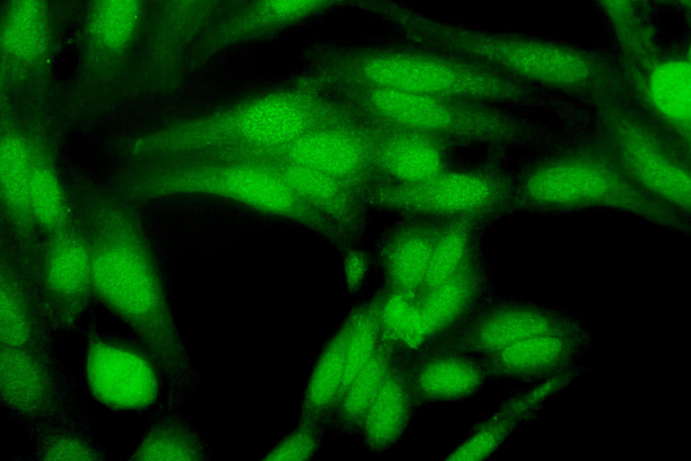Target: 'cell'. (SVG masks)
I'll return each instance as SVG.
<instances>
[{"label": "cell", "mask_w": 691, "mask_h": 461, "mask_svg": "<svg viewBox=\"0 0 691 461\" xmlns=\"http://www.w3.org/2000/svg\"><path fill=\"white\" fill-rule=\"evenodd\" d=\"M304 124L303 113L291 95L263 98L242 113L239 127L248 139L261 143H280L295 138Z\"/></svg>", "instance_id": "obj_22"}, {"label": "cell", "mask_w": 691, "mask_h": 461, "mask_svg": "<svg viewBox=\"0 0 691 461\" xmlns=\"http://www.w3.org/2000/svg\"><path fill=\"white\" fill-rule=\"evenodd\" d=\"M334 78L348 86L476 100L509 102L523 87L509 75L475 59L421 45H381L337 58Z\"/></svg>", "instance_id": "obj_1"}, {"label": "cell", "mask_w": 691, "mask_h": 461, "mask_svg": "<svg viewBox=\"0 0 691 461\" xmlns=\"http://www.w3.org/2000/svg\"><path fill=\"white\" fill-rule=\"evenodd\" d=\"M691 72L688 62L669 60L652 71L649 92L655 106L671 120L685 121L690 117Z\"/></svg>", "instance_id": "obj_26"}, {"label": "cell", "mask_w": 691, "mask_h": 461, "mask_svg": "<svg viewBox=\"0 0 691 461\" xmlns=\"http://www.w3.org/2000/svg\"><path fill=\"white\" fill-rule=\"evenodd\" d=\"M403 343L386 332L372 355L336 403L342 425L361 431L365 414Z\"/></svg>", "instance_id": "obj_21"}, {"label": "cell", "mask_w": 691, "mask_h": 461, "mask_svg": "<svg viewBox=\"0 0 691 461\" xmlns=\"http://www.w3.org/2000/svg\"><path fill=\"white\" fill-rule=\"evenodd\" d=\"M45 319L37 292H32L15 276L2 274L0 285L1 346L40 348L42 321Z\"/></svg>", "instance_id": "obj_18"}, {"label": "cell", "mask_w": 691, "mask_h": 461, "mask_svg": "<svg viewBox=\"0 0 691 461\" xmlns=\"http://www.w3.org/2000/svg\"><path fill=\"white\" fill-rule=\"evenodd\" d=\"M407 365L421 408L471 399L489 381L481 357L454 349L408 348Z\"/></svg>", "instance_id": "obj_13"}, {"label": "cell", "mask_w": 691, "mask_h": 461, "mask_svg": "<svg viewBox=\"0 0 691 461\" xmlns=\"http://www.w3.org/2000/svg\"><path fill=\"white\" fill-rule=\"evenodd\" d=\"M451 220L403 216L381 234L374 255L379 287L411 304L425 279L434 248Z\"/></svg>", "instance_id": "obj_8"}, {"label": "cell", "mask_w": 691, "mask_h": 461, "mask_svg": "<svg viewBox=\"0 0 691 461\" xmlns=\"http://www.w3.org/2000/svg\"><path fill=\"white\" fill-rule=\"evenodd\" d=\"M373 267H375L374 258L365 251L360 249L349 251L343 263L347 289L351 293L358 292L367 282Z\"/></svg>", "instance_id": "obj_34"}, {"label": "cell", "mask_w": 691, "mask_h": 461, "mask_svg": "<svg viewBox=\"0 0 691 461\" xmlns=\"http://www.w3.org/2000/svg\"><path fill=\"white\" fill-rule=\"evenodd\" d=\"M0 388L3 402L24 418H43L59 401L58 380L41 348L1 346Z\"/></svg>", "instance_id": "obj_17"}, {"label": "cell", "mask_w": 691, "mask_h": 461, "mask_svg": "<svg viewBox=\"0 0 691 461\" xmlns=\"http://www.w3.org/2000/svg\"><path fill=\"white\" fill-rule=\"evenodd\" d=\"M581 374L576 367L545 383L510 393L490 417L473 424L445 461H480L491 456L525 421L533 419L543 402L564 389Z\"/></svg>", "instance_id": "obj_14"}, {"label": "cell", "mask_w": 691, "mask_h": 461, "mask_svg": "<svg viewBox=\"0 0 691 461\" xmlns=\"http://www.w3.org/2000/svg\"><path fill=\"white\" fill-rule=\"evenodd\" d=\"M408 350L404 344L399 348L362 425L363 445L375 455L390 453L401 442L421 408L408 370Z\"/></svg>", "instance_id": "obj_15"}, {"label": "cell", "mask_w": 691, "mask_h": 461, "mask_svg": "<svg viewBox=\"0 0 691 461\" xmlns=\"http://www.w3.org/2000/svg\"><path fill=\"white\" fill-rule=\"evenodd\" d=\"M292 157L311 167L345 181L375 182L372 134L363 120L360 127L332 129L297 141Z\"/></svg>", "instance_id": "obj_16"}, {"label": "cell", "mask_w": 691, "mask_h": 461, "mask_svg": "<svg viewBox=\"0 0 691 461\" xmlns=\"http://www.w3.org/2000/svg\"><path fill=\"white\" fill-rule=\"evenodd\" d=\"M198 455V447L189 433L173 423L159 421L144 433L132 453V459L193 460Z\"/></svg>", "instance_id": "obj_28"}, {"label": "cell", "mask_w": 691, "mask_h": 461, "mask_svg": "<svg viewBox=\"0 0 691 461\" xmlns=\"http://www.w3.org/2000/svg\"><path fill=\"white\" fill-rule=\"evenodd\" d=\"M507 193L505 181L467 156L422 181L377 184L363 190L367 204L382 212L447 220L484 219Z\"/></svg>", "instance_id": "obj_5"}, {"label": "cell", "mask_w": 691, "mask_h": 461, "mask_svg": "<svg viewBox=\"0 0 691 461\" xmlns=\"http://www.w3.org/2000/svg\"><path fill=\"white\" fill-rule=\"evenodd\" d=\"M408 33L417 43L453 52L505 74L555 85H573L590 72L581 56L559 47L497 36L466 26L413 15Z\"/></svg>", "instance_id": "obj_4"}, {"label": "cell", "mask_w": 691, "mask_h": 461, "mask_svg": "<svg viewBox=\"0 0 691 461\" xmlns=\"http://www.w3.org/2000/svg\"><path fill=\"white\" fill-rule=\"evenodd\" d=\"M94 295L120 318L136 339L165 363L174 349V330L159 275L144 251L122 243L92 253Z\"/></svg>", "instance_id": "obj_3"}, {"label": "cell", "mask_w": 691, "mask_h": 461, "mask_svg": "<svg viewBox=\"0 0 691 461\" xmlns=\"http://www.w3.org/2000/svg\"><path fill=\"white\" fill-rule=\"evenodd\" d=\"M92 253L76 240H58L48 251L37 294L45 320L68 328L84 314L94 296Z\"/></svg>", "instance_id": "obj_11"}, {"label": "cell", "mask_w": 691, "mask_h": 461, "mask_svg": "<svg viewBox=\"0 0 691 461\" xmlns=\"http://www.w3.org/2000/svg\"><path fill=\"white\" fill-rule=\"evenodd\" d=\"M28 203L37 219L46 225L57 223L63 213V198L56 177L47 169L32 173Z\"/></svg>", "instance_id": "obj_31"}, {"label": "cell", "mask_w": 691, "mask_h": 461, "mask_svg": "<svg viewBox=\"0 0 691 461\" xmlns=\"http://www.w3.org/2000/svg\"><path fill=\"white\" fill-rule=\"evenodd\" d=\"M332 0H252L224 23L215 43L226 49L269 29L297 20Z\"/></svg>", "instance_id": "obj_20"}, {"label": "cell", "mask_w": 691, "mask_h": 461, "mask_svg": "<svg viewBox=\"0 0 691 461\" xmlns=\"http://www.w3.org/2000/svg\"><path fill=\"white\" fill-rule=\"evenodd\" d=\"M43 42V27L37 4L33 0H23L6 31V43L20 55H32L40 51Z\"/></svg>", "instance_id": "obj_30"}, {"label": "cell", "mask_w": 691, "mask_h": 461, "mask_svg": "<svg viewBox=\"0 0 691 461\" xmlns=\"http://www.w3.org/2000/svg\"><path fill=\"white\" fill-rule=\"evenodd\" d=\"M481 218L451 220L438 239L428 268L412 305L452 276L476 250Z\"/></svg>", "instance_id": "obj_23"}, {"label": "cell", "mask_w": 691, "mask_h": 461, "mask_svg": "<svg viewBox=\"0 0 691 461\" xmlns=\"http://www.w3.org/2000/svg\"><path fill=\"white\" fill-rule=\"evenodd\" d=\"M157 359L139 339L114 334L88 339L85 375L92 395L117 411L151 407L160 393Z\"/></svg>", "instance_id": "obj_7"}, {"label": "cell", "mask_w": 691, "mask_h": 461, "mask_svg": "<svg viewBox=\"0 0 691 461\" xmlns=\"http://www.w3.org/2000/svg\"><path fill=\"white\" fill-rule=\"evenodd\" d=\"M609 187L600 170L579 164L556 165L531 175L524 188L536 201L564 203L598 198Z\"/></svg>", "instance_id": "obj_19"}, {"label": "cell", "mask_w": 691, "mask_h": 461, "mask_svg": "<svg viewBox=\"0 0 691 461\" xmlns=\"http://www.w3.org/2000/svg\"><path fill=\"white\" fill-rule=\"evenodd\" d=\"M314 439L306 434H297L276 448L267 459L300 460L309 456L314 450Z\"/></svg>", "instance_id": "obj_35"}, {"label": "cell", "mask_w": 691, "mask_h": 461, "mask_svg": "<svg viewBox=\"0 0 691 461\" xmlns=\"http://www.w3.org/2000/svg\"><path fill=\"white\" fill-rule=\"evenodd\" d=\"M40 455L46 460H94L100 458L94 447L76 432H57L43 441Z\"/></svg>", "instance_id": "obj_33"}, {"label": "cell", "mask_w": 691, "mask_h": 461, "mask_svg": "<svg viewBox=\"0 0 691 461\" xmlns=\"http://www.w3.org/2000/svg\"><path fill=\"white\" fill-rule=\"evenodd\" d=\"M496 293L478 248L452 276L414 305L423 334L420 346L429 345L456 328Z\"/></svg>", "instance_id": "obj_12"}, {"label": "cell", "mask_w": 691, "mask_h": 461, "mask_svg": "<svg viewBox=\"0 0 691 461\" xmlns=\"http://www.w3.org/2000/svg\"><path fill=\"white\" fill-rule=\"evenodd\" d=\"M348 95L367 122L436 136L467 150L514 131L485 102L371 86H349Z\"/></svg>", "instance_id": "obj_2"}, {"label": "cell", "mask_w": 691, "mask_h": 461, "mask_svg": "<svg viewBox=\"0 0 691 461\" xmlns=\"http://www.w3.org/2000/svg\"><path fill=\"white\" fill-rule=\"evenodd\" d=\"M624 152L633 173L648 187L676 202L689 201V176L661 156L646 140L632 135L626 140Z\"/></svg>", "instance_id": "obj_24"}, {"label": "cell", "mask_w": 691, "mask_h": 461, "mask_svg": "<svg viewBox=\"0 0 691 461\" xmlns=\"http://www.w3.org/2000/svg\"><path fill=\"white\" fill-rule=\"evenodd\" d=\"M135 0H103L98 13V32L109 45L121 44L136 20Z\"/></svg>", "instance_id": "obj_32"}, {"label": "cell", "mask_w": 691, "mask_h": 461, "mask_svg": "<svg viewBox=\"0 0 691 461\" xmlns=\"http://www.w3.org/2000/svg\"><path fill=\"white\" fill-rule=\"evenodd\" d=\"M225 185L236 198L265 210L282 212L292 203L291 192L283 184L257 169H233L227 174Z\"/></svg>", "instance_id": "obj_27"}, {"label": "cell", "mask_w": 691, "mask_h": 461, "mask_svg": "<svg viewBox=\"0 0 691 461\" xmlns=\"http://www.w3.org/2000/svg\"><path fill=\"white\" fill-rule=\"evenodd\" d=\"M593 339L589 328L570 332L535 334L481 357L489 381L545 383L579 366Z\"/></svg>", "instance_id": "obj_9"}, {"label": "cell", "mask_w": 691, "mask_h": 461, "mask_svg": "<svg viewBox=\"0 0 691 461\" xmlns=\"http://www.w3.org/2000/svg\"><path fill=\"white\" fill-rule=\"evenodd\" d=\"M32 173L24 144L18 139L7 138L1 147L0 176L2 190L8 203L14 206L28 203Z\"/></svg>", "instance_id": "obj_29"}, {"label": "cell", "mask_w": 691, "mask_h": 461, "mask_svg": "<svg viewBox=\"0 0 691 461\" xmlns=\"http://www.w3.org/2000/svg\"><path fill=\"white\" fill-rule=\"evenodd\" d=\"M354 319V309L326 345L310 383V399L318 408L334 406L342 385L346 350Z\"/></svg>", "instance_id": "obj_25"}, {"label": "cell", "mask_w": 691, "mask_h": 461, "mask_svg": "<svg viewBox=\"0 0 691 461\" xmlns=\"http://www.w3.org/2000/svg\"><path fill=\"white\" fill-rule=\"evenodd\" d=\"M367 122L372 134L373 185L427 179L466 157L468 151L436 136Z\"/></svg>", "instance_id": "obj_10"}, {"label": "cell", "mask_w": 691, "mask_h": 461, "mask_svg": "<svg viewBox=\"0 0 691 461\" xmlns=\"http://www.w3.org/2000/svg\"><path fill=\"white\" fill-rule=\"evenodd\" d=\"M588 327L568 312L496 293L468 319L421 348L454 349L484 357L525 337Z\"/></svg>", "instance_id": "obj_6"}]
</instances>
